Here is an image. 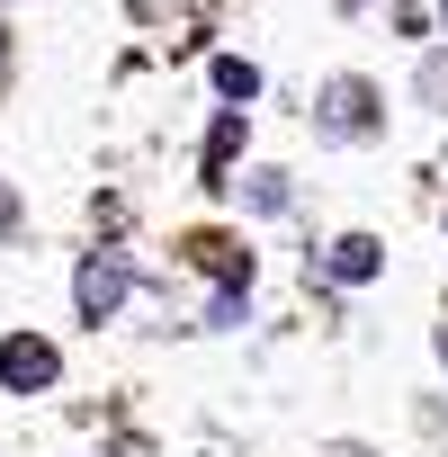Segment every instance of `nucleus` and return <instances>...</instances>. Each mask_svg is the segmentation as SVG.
Segmentation results:
<instances>
[{
	"mask_svg": "<svg viewBox=\"0 0 448 457\" xmlns=\"http://www.w3.org/2000/svg\"><path fill=\"white\" fill-rule=\"evenodd\" d=\"M126 296H135V261H126L117 243H108V252H90V261L72 270V305H81V323H108Z\"/></svg>",
	"mask_w": 448,
	"mask_h": 457,
	"instance_id": "f257e3e1",
	"label": "nucleus"
},
{
	"mask_svg": "<svg viewBox=\"0 0 448 457\" xmlns=\"http://www.w3.org/2000/svg\"><path fill=\"white\" fill-rule=\"evenodd\" d=\"M314 126H323L332 144H359V135H377V126H386V108H377V90H368L359 72H341V81H323V108H314Z\"/></svg>",
	"mask_w": 448,
	"mask_h": 457,
	"instance_id": "f03ea898",
	"label": "nucleus"
},
{
	"mask_svg": "<svg viewBox=\"0 0 448 457\" xmlns=\"http://www.w3.org/2000/svg\"><path fill=\"white\" fill-rule=\"evenodd\" d=\"M0 386H10V395L63 386V350H54L46 332H0Z\"/></svg>",
	"mask_w": 448,
	"mask_h": 457,
	"instance_id": "7ed1b4c3",
	"label": "nucleus"
},
{
	"mask_svg": "<svg viewBox=\"0 0 448 457\" xmlns=\"http://www.w3.org/2000/svg\"><path fill=\"white\" fill-rule=\"evenodd\" d=\"M386 270V252H377V234H341L332 252H323V278H341V287H368Z\"/></svg>",
	"mask_w": 448,
	"mask_h": 457,
	"instance_id": "20e7f679",
	"label": "nucleus"
},
{
	"mask_svg": "<svg viewBox=\"0 0 448 457\" xmlns=\"http://www.w3.org/2000/svg\"><path fill=\"white\" fill-rule=\"evenodd\" d=\"M243 153V108H224L215 117V135H206V179H224V162Z\"/></svg>",
	"mask_w": 448,
	"mask_h": 457,
	"instance_id": "39448f33",
	"label": "nucleus"
},
{
	"mask_svg": "<svg viewBox=\"0 0 448 457\" xmlns=\"http://www.w3.org/2000/svg\"><path fill=\"white\" fill-rule=\"evenodd\" d=\"M215 90H224V108H243V99L261 90V72H252L243 54H224V63H215Z\"/></svg>",
	"mask_w": 448,
	"mask_h": 457,
	"instance_id": "423d86ee",
	"label": "nucleus"
},
{
	"mask_svg": "<svg viewBox=\"0 0 448 457\" xmlns=\"http://www.w3.org/2000/svg\"><path fill=\"white\" fill-rule=\"evenodd\" d=\"M421 99H430V108H448V63H421Z\"/></svg>",
	"mask_w": 448,
	"mask_h": 457,
	"instance_id": "0eeeda50",
	"label": "nucleus"
},
{
	"mask_svg": "<svg viewBox=\"0 0 448 457\" xmlns=\"http://www.w3.org/2000/svg\"><path fill=\"white\" fill-rule=\"evenodd\" d=\"M0 234H19V197L10 188H0Z\"/></svg>",
	"mask_w": 448,
	"mask_h": 457,
	"instance_id": "6e6552de",
	"label": "nucleus"
},
{
	"mask_svg": "<svg viewBox=\"0 0 448 457\" xmlns=\"http://www.w3.org/2000/svg\"><path fill=\"white\" fill-rule=\"evenodd\" d=\"M439 359H448V323H439Z\"/></svg>",
	"mask_w": 448,
	"mask_h": 457,
	"instance_id": "1a4fd4ad",
	"label": "nucleus"
},
{
	"mask_svg": "<svg viewBox=\"0 0 448 457\" xmlns=\"http://www.w3.org/2000/svg\"><path fill=\"white\" fill-rule=\"evenodd\" d=\"M439 19H448V0H439Z\"/></svg>",
	"mask_w": 448,
	"mask_h": 457,
	"instance_id": "9d476101",
	"label": "nucleus"
}]
</instances>
